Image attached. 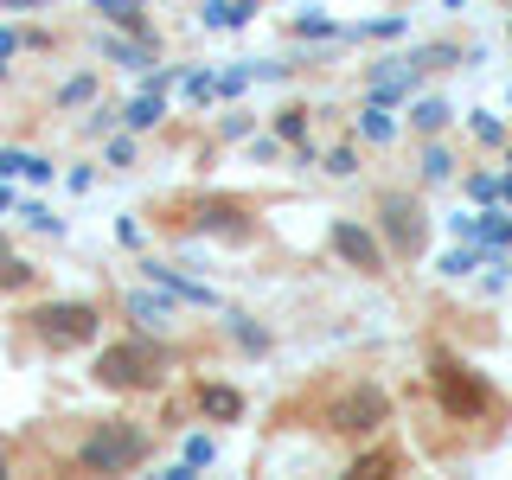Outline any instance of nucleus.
I'll return each mask as SVG.
<instances>
[{"instance_id":"obj_8","label":"nucleus","mask_w":512,"mask_h":480,"mask_svg":"<svg viewBox=\"0 0 512 480\" xmlns=\"http://www.w3.org/2000/svg\"><path fill=\"white\" fill-rule=\"evenodd\" d=\"M141 269H148V282H154V288H167V295H173V301H186V308H224L212 282H186L173 263H154V256H148Z\"/></svg>"},{"instance_id":"obj_9","label":"nucleus","mask_w":512,"mask_h":480,"mask_svg":"<svg viewBox=\"0 0 512 480\" xmlns=\"http://www.w3.org/2000/svg\"><path fill=\"white\" fill-rule=\"evenodd\" d=\"M128 320H135L141 333H167V320H173V295H167V288H160V295L135 288V295H128Z\"/></svg>"},{"instance_id":"obj_23","label":"nucleus","mask_w":512,"mask_h":480,"mask_svg":"<svg viewBox=\"0 0 512 480\" xmlns=\"http://www.w3.org/2000/svg\"><path fill=\"white\" fill-rule=\"evenodd\" d=\"M224 320H231V333H237V340H244L250 352H263V346H269V333H263V327H250V314H224Z\"/></svg>"},{"instance_id":"obj_22","label":"nucleus","mask_w":512,"mask_h":480,"mask_svg":"<svg viewBox=\"0 0 512 480\" xmlns=\"http://www.w3.org/2000/svg\"><path fill=\"white\" fill-rule=\"evenodd\" d=\"M276 135L282 141H308V109H282V116H276Z\"/></svg>"},{"instance_id":"obj_27","label":"nucleus","mask_w":512,"mask_h":480,"mask_svg":"<svg viewBox=\"0 0 512 480\" xmlns=\"http://www.w3.org/2000/svg\"><path fill=\"white\" fill-rule=\"evenodd\" d=\"M474 135L480 141H506V122L493 116V109H474Z\"/></svg>"},{"instance_id":"obj_15","label":"nucleus","mask_w":512,"mask_h":480,"mask_svg":"<svg viewBox=\"0 0 512 480\" xmlns=\"http://www.w3.org/2000/svg\"><path fill=\"white\" fill-rule=\"evenodd\" d=\"M448 116H455V109H448L442 96H423V103H410V128H423V135H442Z\"/></svg>"},{"instance_id":"obj_37","label":"nucleus","mask_w":512,"mask_h":480,"mask_svg":"<svg viewBox=\"0 0 512 480\" xmlns=\"http://www.w3.org/2000/svg\"><path fill=\"white\" fill-rule=\"evenodd\" d=\"M500 199H506V205H512V167H506V180H500Z\"/></svg>"},{"instance_id":"obj_39","label":"nucleus","mask_w":512,"mask_h":480,"mask_svg":"<svg viewBox=\"0 0 512 480\" xmlns=\"http://www.w3.org/2000/svg\"><path fill=\"white\" fill-rule=\"evenodd\" d=\"M0 474H7V455H0Z\"/></svg>"},{"instance_id":"obj_12","label":"nucleus","mask_w":512,"mask_h":480,"mask_svg":"<svg viewBox=\"0 0 512 480\" xmlns=\"http://www.w3.org/2000/svg\"><path fill=\"white\" fill-rule=\"evenodd\" d=\"M199 404H205V416H218V423H237V416H244V397H237L231 384H205Z\"/></svg>"},{"instance_id":"obj_13","label":"nucleus","mask_w":512,"mask_h":480,"mask_svg":"<svg viewBox=\"0 0 512 480\" xmlns=\"http://www.w3.org/2000/svg\"><path fill=\"white\" fill-rule=\"evenodd\" d=\"M199 231H218V237H231V244H244V237H250V224L237 218L231 205H205V212H199Z\"/></svg>"},{"instance_id":"obj_38","label":"nucleus","mask_w":512,"mask_h":480,"mask_svg":"<svg viewBox=\"0 0 512 480\" xmlns=\"http://www.w3.org/2000/svg\"><path fill=\"white\" fill-rule=\"evenodd\" d=\"M0 7H7V13H13V7H39V0H0Z\"/></svg>"},{"instance_id":"obj_6","label":"nucleus","mask_w":512,"mask_h":480,"mask_svg":"<svg viewBox=\"0 0 512 480\" xmlns=\"http://www.w3.org/2000/svg\"><path fill=\"white\" fill-rule=\"evenodd\" d=\"M327 423L340 429V436H372V429L384 423V391H378V384H359V391H346L340 404L327 410Z\"/></svg>"},{"instance_id":"obj_11","label":"nucleus","mask_w":512,"mask_h":480,"mask_svg":"<svg viewBox=\"0 0 512 480\" xmlns=\"http://www.w3.org/2000/svg\"><path fill=\"white\" fill-rule=\"evenodd\" d=\"M160 116H167V90H160V84H148V90L135 96V103L122 109V122H128V128H154Z\"/></svg>"},{"instance_id":"obj_3","label":"nucleus","mask_w":512,"mask_h":480,"mask_svg":"<svg viewBox=\"0 0 512 480\" xmlns=\"http://www.w3.org/2000/svg\"><path fill=\"white\" fill-rule=\"evenodd\" d=\"M32 333H39L52 352H77V346H90L96 333H103V314H96L90 301H45V308L32 314Z\"/></svg>"},{"instance_id":"obj_33","label":"nucleus","mask_w":512,"mask_h":480,"mask_svg":"<svg viewBox=\"0 0 512 480\" xmlns=\"http://www.w3.org/2000/svg\"><path fill=\"white\" fill-rule=\"evenodd\" d=\"M128 160H135V141L116 135V141H109V167H128Z\"/></svg>"},{"instance_id":"obj_26","label":"nucleus","mask_w":512,"mask_h":480,"mask_svg":"<svg viewBox=\"0 0 512 480\" xmlns=\"http://www.w3.org/2000/svg\"><path fill=\"white\" fill-rule=\"evenodd\" d=\"M448 173H455L448 148H423V180H448Z\"/></svg>"},{"instance_id":"obj_10","label":"nucleus","mask_w":512,"mask_h":480,"mask_svg":"<svg viewBox=\"0 0 512 480\" xmlns=\"http://www.w3.org/2000/svg\"><path fill=\"white\" fill-rule=\"evenodd\" d=\"M250 13H256L250 0H205V7H199V26H205V32H237Z\"/></svg>"},{"instance_id":"obj_35","label":"nucleus","mask_w":512,"mask_h":480,"mask_svg":"<svg viewBox=\"0 0 512 480\" xmlns=\"http://www.w3.org/2000/svg\"><path fill=\"white\" fill-rule=\"evenodd\" d=\"M352 167H359V160H352V148H340V154H333V160H327V173H340V180H346V173H352Z\"/></svg>"},{"instance_id":"obj_7","label":"nucleus","mask_w":512,"mask_h":480,"mask_svg":"<svg viewBox=\"0 0 512 480\" xmlns=\"http://www.w3.org/2000/svg\"><path fill=\"white\" fill-rule=\"evenodd\" d=\"M333 250H340L352 269H365V276H378V269H384V244L365 231V224H352V218L333 224Z\"/></svg>"},{"instance_id":"obj_29","label":"nucleus","mask_w":512,"mask_h":480,"mask_svg":"<svg viewBox=\"0 0 512 480\" xmlns=\"http://www.w3.org/2000/svg\"><path fill=\"white\" fill-rule=\"evenodd\" d=\"M468 192H474L480 205H493V199H500V180H493V173H474V180H468Z\"/></svg>"},{"instance_id":"obj_5","label":"nucleus","mask_w":512,"mask_h":480,"mask_svg":"<svg viewBox=\"0 0 512 480\" xmlns=\"http://www.w3.org/2000/svg\"><path fill=\"white\" fill-rule=\"evenodd\" d=\"M384 237H391V250L397 256H416L423 250V237H429V218H423V205L404 199V192H384Z\"/></svg>"},{"instance_id":"obj_25","label":"nucleus","mask_w":512,"mask_h":480,"mask_svg":"<svg viewBox=\"0 0 512 480\" xmlns=\"http://www.w3.org/2000/svg\"><path fill=\"white\" fill-rule=\"evenodd\" d=\"M90 96H96V77H71V84L58 90V103H64V109H77V103H90Z\"/></svg>"},{"instance_id":"obj_14","label":"nucleus","mask_w":512,"mask_h":480,"mask_svg":"<svg viewBox=\"0 0 512 480\" xmlns=\"http://www.w3.org/2000/svg\"><path fill=\"white\" fill-rule=\"evenodd\" d=\"M0 180H52V160H39V154H0Z\"/></svg>"},{"instance_id":"obj_21","label":"nucleus","mask_w":512,"mask_h":480,"mask_svg":"<svg viewBox=\"0 0 512 480\" xmlns=\"http://www.w3.org/2000/svg\"><path fill=\"white\" fill-rule=\"evenodd\" d=\"M404 64H410V71H436V64H461V58L448 52V45H423V52H410Z\"/></svg>"},{"instance_id":"obj_24","label":"nucleus","mask_w":512,"mask_h":480,"mask_svg":"<svg viewBox=\"0 0 512 480\" xmlns=\"http://www.w3.org/2000/svg\"><path fill=\"white\" fill-rule=\"evenodd\" d=\"M186 461H192V468H212V461H218V442L212 436H186Z\"/></svg>"},{"instance_id":"obj_32","label":"nucleus","mask_w":512,"mask_h":480,"mask_svg":"<svg viewBox=\"0 0 512 480\" xmlns=\"http://www.w3.org/2000/svg\"><path fill=\"white\" fill-rule=\"evenodd\" d=\"M141 0H96V13H109V20H135Z\"/></svg>"},{"instance_id":"obj_17","label":"nucleus","mask_w":512,"mask_h":480,"mask_svg":"<svg viewBox=\"0 0 512 480\" xmlns=\"http://www.w3.org/2000/svg\"><path fill=\"white\" fill-rule=\"evenodd\" d=\"M26 282H32V263H20L13 244L0 237V288H26Z\"/></svg>"},{"instance_id":"obj_19","label":"nucleus","mask_w":512,"mask_h":480,"mask_svg":"<svg viewBox=\"0 0 512 480\" xmlns=\"http://www.w3.org/2000/svg\"><path fill=\"white\" fill-rule=\"evenodd\" d=\"M186 96H192V103L205 109V103H218L224 90H218V77H205V71H186Z\"/></svg>"},{"instance_id":"obj_31","label":"nucleus","mask_w":512,"mask_h":480,"mask_svg":"<svg viewBox=\"0 0 512 480\" xmlns=\"http://www.w3.org/2000/svg\"><path fill=\"white\" fill-rule=\"evenodd\" d=\"M365 39H397V32H410V20H372V26H359Z\"/></svg>"},{"instance_id":"obj_28","label":"nucleus","mask_w":512,"mask_h":480,"mask_svg":"<svg viewBox=\"0 0 512 480\" xmlns=\"http://www.w3.org/2000/svg\"><path fill=\"white\" fill-rule=\"evenodd\" d=\"M250 77H256V64H231V71L218 77V90H224V96H237V90L250 84Z\"/></svg>"},{"instance_id":"obj_34","label":"nucleus","mask_w":512,"mask_h":480,"mask_svg":"<svg viewBox=\"0 0 512 480\" xmlns=\"http://www.w3.org/2000/svg\"><path fill=\"white\" fill-rule=\"evenodd\" d=\"M13 52H20V32H7V26H0V71H7V58Z\"/></svg>"},{"instance_id":"obj_18","label":"nucleus","mask_w":512,"mask_h":480,"mask_svg":"<svg viewBox=\"0 0 512 480\" xmlns=\"http://www.w3.org/2000/svg\"><path fill=\"white\" fill-rule=\"evenodd\" d=\"M288 26H295L301 39H333V32H340V26H333V20H327V13H320V7H301V13H295V20H288Z\"/></svg>"},{"instance_id":"obj_2","label":"nucleus","mask_w":512,"mask_h":480,"mask_svg":"<svg viewBox=\"0 0 512 480\" xmlns=\"http://www.w3.org/2000/svg\"><path fill=\"white\" fill-rule=\"evenodd\" d=\"M141 455H148V429L128 423V416H116V423H103V429H90L84 448H77V461H84L90 474H122V468H135Z\"/></svg>"},{"instance_id":"obj_20","label":"nucleus","mask_w":512,"mask_h":480,"mask_svg":"<svg viewBox=\"0 0 512 480\" xmlns=\"http://www.w3.org/2000/svg\"><path fill=\"white\" fill-rule=\"evenodd\" d=\"M103 58L128 64V71H141V64H148V52H141V45H128V39H103Z\"/></svg>"},{"instance_id":"obj_36","label":"nucleus","mask_w":512,"mask_h":480,"mask_svg":"<svg viewBox=\"0 0 512 480\" xmlns=\"http://www.w3.org/2000/svg\"><path fill=\"white\" fill-rule=\"evenodd\" d=\"M0 212H13V186L7 180H0Z\"/></svg>"},{"instance_id":"obj_16","label":"nucleus","mask_w":512,"mask_h":480,"mask_svg":"<svg viewBox=\"0 0 512 480\" xmlns=\"http://www.w3.org/2000/svg\"><path fill=\"white\" fill-rule=\"evenodd\" d=\"M359 128H365V141H391V135H397V122H391V103H365Z\"/></svg>"},{"instance_id":"obj_30","label":"nucleus","mask_w":512,"mask_h":480,"mask_svg":"<svg viewBox=\"0 0 512 480\" xmlns=\"http://www.w3.org/2000/svg\"><path fill=\"white\" fill-rule=\"evenodd\" d=\"M26 224H32V231H64V218H52V212H45V205H26Z\"/></svg>"},{"instance_id":"obj_1","label":"nucleus","mask_w":512,"mask_h":480,"mask_svg":"<svg viewBox=\"0 0 512 480\" xmlns=\"http://www.w3.org/2000/svg\"><path fill=\"white\" fill-rule=\"evenodd\" d=\"M160 378H167V352L148 333L122 340V346H103V359H96V384H109V391H154Z\"/></svg>"},{"instance_id":"obj_4","label":"nucleus","mask_w":512,"mask_h":480,"mask_svg":"<svg viewBox=\"0 0 512 480\" xmlns=\"http://www.w3.org/2000/svg\"><path fill=\"white\" fill-rule=\"evenodd\" d=\"M429 372H436V391H442V410L448 416H461V423H468V416H480L493 404V391H487V378L474 372V365H461V359H448V352H436V365H429Z\"/></svg>"}]
</instances>
